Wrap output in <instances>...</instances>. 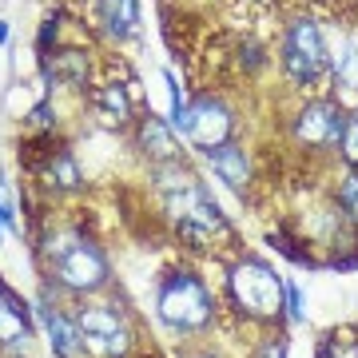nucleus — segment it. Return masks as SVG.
Listing matches in <instances>:
<instances>
[{"label": "nucleus", "instance_id": "obj_2", "mask_svg": "<svg viewBox=\"0 0 358 358\" xmlns=\"http://www.w3.org/2000/svg\"><path fill=\"white\" fill-rule=\"evenodd\" d=\"M155 315L167 331L176 334H195L207 331L215 319V294L195 271H167L155 287Z\"/></svg>", "mask_w": 358, "mask_h": 358}, {"label": "nucleus", "instance_id": "obj_20", "mask_svg": "<svg viewBox=\"0 0 358 358\" xmlns=\"http://www.w3.org/2000/svg\"><path fill=\"white\" fill-rule=\"evenodd\" d=\"M271 247H279V251H282L287 259H291V263H307V267L315 263V259H310L307 251H299V247H294V239H291V235H287L282 227H279V231H271Z\"/></svg>", "mask_w": 358, "mask_h": 358}, {"label": "nucleus", "instance_id": "obj_3", "mask_svg": "<svg viewBox=\"0 0 358 358\" xmlns=\"http://www.w3.org/2000/svg\"><path fill=\"white\" fill-rule=\"evenodd\" d=\"M167 211L176 219V231L179 239L195 251H207V247H215L219 239H231V223L223 219L219 203L207 195V187L195 179L187 187H176V192H167Z\"/></svg>", "mask_w": 358, "mask_h": 358}, {"label": "nucleus", "instance_id": "obj_23", "mask_svg": "<svg viewBox=\"0 0 358 358\" xmlns=\"http://www.w3.org/2000/svg\"><path fill=\"white\" fill-rule=\"evenodd\" d=\"M56 32H60V13H48L44 16V24H40V56H48V44L56 40Z\"/></svg>", "mask_w": 358, "mask_h": 358}, {"label": "nucleus", "instance_id": "obj_12", "mask_svg": "<svg viewBox=\"0 0 358 358\" xmlns=\"http://www.w3.org/2000/svg\"><path fill=\"white\" fill-rule=\"evenodd\" d=\"M136 143H140V152L152 159V164H167V159H176L179 148H176V131L171 124H164L159 115H140V124H136Z\"/></svg>", "mask_w": 358, "mask_h": 358}, {"label": "nucleus", "instance_id": "obj_14", "mask_svg": "<svg viewBox=\"0 0 358 358\" xmlns=\"http://www.w3.org/2000/svg\"><path fill=\"white\" fill-rule=\"evenodd\" d=\"M44 76L52 84H64V88H84V80H88V56L80 48H60L44 56Z\"/></svg>", "mask_w": 358, "mask_h": 358}, {"label": "nucleus", "instance_id": "obj_19", "mask_svg": "<svg viewBox=\"0 0 358 358\" xmlns=\"http://www.w3.org/2000/svg\"><path fill=\"white\" fill-rule=\"evenodd\" d=\"M334 199H338V207L346 211V219H358V167H350V171L338 179Z\"/></svg>", "mask_w": 358, "mask_h": 358}, {"label": "nucleus", "instance_id": "obj_27", "mask_svg": "<svg viewBox=\"0 0 358 358\" xmlns=\"http://www.w3.org/2000/svg\"><path fill=\"white\" fill-rule=\"evenodd\" d=\"M192 358H215V355H192Z\"/></svg>", "mask_w": 358, "mask_h": 358}, {"label": "nucleus", "instance_id": "obj_18", "mask_svg": "<svg viewBox=\"0 0 358 358\" xmlns=\"http://www.w3.org/2000/svg\"><path fill=\"white\" fill-rule=\"evenodd\" d=\"M338 155H343L346 167H358V108H355V112H346L343 140H338Z\"/></svg>", "mask_w": 358, "mask_h": 358}, {"label": "nucleus", "instance_id": "obj_26", "mask_svg": "<svg viewBox=\"0 0 358 358\" xmlns=\"http://www.w3.org/2000/svg\"><path fill=\"white\" fill-rule=\"evenodd\" d=\"M4 40H8V24H4V20H0V44H4Z\"/></svg>", "mask_w": 358, "mask_h": 358}, {"label": "nucleus", "instance_id": "obj_8", "mask_svg": "<svg viewBox=\"0 0 358 358\" xmlns=\"http://www.w3.org/2000/svg\"><path fill=\"white\" fill-rule=\"evenodd\" d=\"M231 131H235V115H231V108L223 100H215V96L192 100V131H187V140L199 152H211L219 143H231Z\"/></svg>", "mask_w": 358, "mask_h": 358}, {"label": "nucleus", "instance_id": "obj_15", "mask_svg": "<svg viewBox=\"0 0 358 358\" xmlns=\"http://www.w3.org/2000/svg\"><path fill=\"white\" fill-rule=\"evenodd\" d=\"M92 112H96L103 128H124L131 120V100L124 84H103V88L92 92Z\"/></svg>", "mask_w": 358, "mask_h": 358}, {"label": "nucleus", "instance_id": "obj_22", "mask_svg": "<svg viewBox=\"0 0 358 358\" xmlns=\"http://www.w3.org/2000/svg\"><path fill=\"white\" fill-rule=\"evenodd\" d=\"M16 227V211H13V199H8V183L0 179V235Z\"/></svg>", "mask_w": 358, "mask_h": 358}, {"label": "nucleus", "instance_id": "obj_24", "mask_svg": "<svg viewBox=\"0 0 358 358\" xmlns=\"http://www.w3.org/2000/svg\"><path fill=\"white\" fill-rule=\"evenodd\" d=\"M52 124H56V112H52V103H48V100H40L36 108H32V128L48 131Z\"/></svg>", "mask_w": 358, "mask_h": 358}, {"label": "nucleus", "instance_id": "obj_10", "mask_svg": "<svg viewBox=\"0 0 358 358\" xmlns=\"http://www.w3.org/2000/svg\"><path fill=\"white\" fill-rule=\"evenodd\" d=\"M20 343H32V315H28L24 299L0 282V346Z\"/></svg>", "mask_w": 358, "mask_h": 358}, {"label": "nucleus", "instance_id": "obj_4", "mask_svg": "<svg viewBox=\"0 0 358 358\" xmlns=\"http://www.w3.org/2000/svg\"><path fill=\"white\" fill-rule=\"evenodd\" d=\"M227 291L231 303L239 315L247 319H279L282 315V291H287V279L275 275L271 263L263 259H235L227 271Z\"/></svg>", "mask_w": 358, "mask_h": 358}, {"label": "nucleus", "instance_id": "obj_21", "mask_svg": "<svg viewBox=\"0 0 358 358\" xmlns=\"http://www.w3.org/2000/svg\"><path fill=\"white\" fill-rule=\"evenodd\" d=\"M282 307H287V319L291 322H303V291L287 282V291H282Z\"/></svg>", "mask_w": 358, "mask_h": 358}, {"label": "nucleus", "instance_id": "obj_17", "mask_svg": "<svg viewBox=\"0 0 358 358\" xmlns=\"http://www.w3.org/2000/svg\"><path fill=\"white\" fill-rule=\"evenodd\" d=\"M334 84L343 92H358V44H346L338 56H334Z\"/></svg>", "mask_w": 358, "mask_h": 358}, {"label": "nucleus", "instance_id": "obj_7", "mask_svg": "<svg viewBox=\"0 0 358 358\" xmlns=\"http://www.w3.org/2000/svg\"><path fill=\"white\" fill-rule=\"evenodd\" d=\"M343 124H346L343 103L310 100L307 108H299V115H294V124H291V136L307 152H331L343 140Z\"/></svg>", "mask_w": 358, "mask_h": 358}, {"label": "nucleus", "instance_id": "obj_11", "mask_svg": "<svg viewBox=\"0 0 358 358\" xmlns=\"http://www.w3.org/2000/svg\"><path fill=\"white\" fill-rule=\"evenodd\" d=\"M36 319L40 327H44V334H48V346L56 358H80V350H84V343H80V331H76V319H64L56 307H48V303H40L36 307Z\"/></svg>", "mask_w": 358, "mask_h": 358}, {"label": "nucleus", "instance_id": "obj_16", "mask_svg": "<svg viewBox=\"0 0 358 358\" xmlns=\"http://www.w3.org/2000/svg\"><path fill=\"white\" fill-rule=\"evenodd\" d=\"M40 176H44V183H48V187H56V192H80V187H84V176H80L76 159H72L64 148H60L48 164L40 167Z\"/></svg>", "mask_w": 358, "mask_h": 358}, {"label": "nucleus", "instance_id": "obj_6", "mask_svg": "<svg viewBox=\"0 0 358 358\" xmlns=\"http://www.w3.org/2000/svg\"><path fill=\"white\" fill-rule=\"evenodd\" d=\"M76 331L80 343L92 358H124L131 346V331L124 310L112 303H88L76 310Z\"/></svg>", "mask_w": 358, "mask_h": 358}, {"label": "nucleus", "instance_id": "obj_5", "mask_svg": "<svg viewBox=\"0 0 358 358\" xmlns=\"http://www.w3.org/2000/svg\"><path fill=\"white\" fill-rule=\"evenodd\" d=\"M282 68H287V80L299 84V88L319 84L322 72H327V40H322V28L310 16H299V20L287 24V36H282Z\"/></svg>", "mask_w": 358, "mask_h": 358}, {"label": "nucleus", "instance_id": "obj_1", "mask_svg": "<svg viewBox=\"0 0 358 358\" xmlns=\"http://www.w3.org/2000/svg\"><path fill=\"white\" fill-rule=\"evenodd\" d=\"M40 259H44V271L48 279L68 294H96L108 287V259L92 239L76 235V231H56L44 239L40 247Z\"/></svg>", "mask_w": 358, "mask_h": 358}, {"label": "nucleus", "instance_id": "obj_25", "mask_svg": "<svg viewBox=\"0 0 358 358\" xmlns=\"http://www.w3.org/2000/svg\"><path fill=\"white\" fill-rule=\"evenodd\" d=\"M259 358H287V343H282V338H271V343H263Z\"/></svg>", "mask_w": 358, "mask_h": 358}, {"label": "nucleus", "instance_id": "obj_13", "mask_svg": "<svg viewBox=\"0 0 358 358\" xmlns=\"http://www.w3.org/2000/svg\"><path fill=\"white\" fill-rule=\"evenodd\" d=\"M96 13H100L103 36L128 40L140 24V0H96Z\"/></svg>", "mask_w": 358, "mask_h": 358}, {"label": "nucleus", "instance_id": "obj_9", "mask_svg": "<svg viewBox=\"0 0 358 358\" xmlns=\"http://www.w3.org/2000/svg\"><path fill=\"white\" fill-rule=\"evenodd\" d=\"M203 159L211 164V171L227 183L231 192L243 195L247 187H251V159H247V152L239 143H219V148L203 152Z\"/></svg>", "mask_w": 358, "mask_h": 358}]
</instances>
